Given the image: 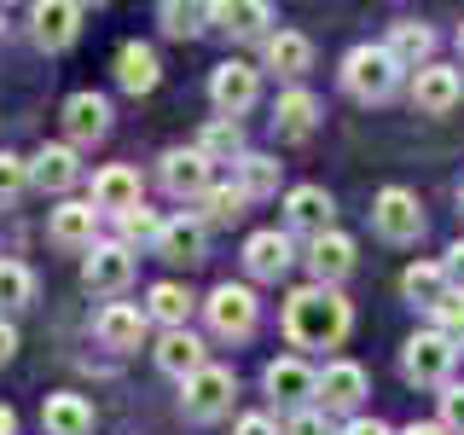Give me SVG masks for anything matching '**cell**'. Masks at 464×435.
I'll return each mask as SVG.
<instances>
[{
	"instance_id": "cell-13",
	"label": "cell",
	"mask_w": 464,
	"mask_h": 435,
	"mask_svg": "<svg viewBox=\"0 0 464 435\" xmlns=\"http://www.w3.org/2000/svg\"><path fill=\"white\" fill-rule=\"evenodd\" d=\"M64 128H70V140H76V145L105 140L111 134V105L99 93H70L64 99Z\"/></svg>"
},
{
	"instance_id": "cell-32",
	"label": "cell",
	"mask_w": 464,
	"mask_h": 435,
	"mask_svg": "<svg viewBox=\"0 0 464 435\" xmlns=\"http://www.w3.org/2000/svg\"><path fill=\"white\" fill-rule=\"evenodd\" d=\"M145 314L163 319L169 331H186V314H192V296H186L180 285H151V302H145Z\"/></svg>"
},
{
	"instance_id": "cell-45",
	"label": "cell",
	"mask_w": 464,
	"mask_h": 435,
	"mask_svg": "<svg viewBox=\"0 0 464 435\" xmlns=\"http://www.w3.org/2000/svg\"><path fill=\"white\" fill-rule=\"evenodd\" d=\"M12 348H18V331H12L6 319H0V366H6V360H12Z\"/></svg>"
},
{
	"instance_id": "cell-26",
	"label": "cell",
	"mask_w": 464,
	"mask_h": 435,
	"mask_svg": "<svg viewBox=\"0 0 464 435\" xmlns=\"http://www.w3.org/2000/svg\"><path fill=\"white\" fill-rule=\"evenodd\" d=\"M244 267H250L256 279H279L290 267V238L285 232H256V238L244 244Z\"/></svg>"
},
{
	"instance_id": "cell-5",
	"label": "cell",
	"mask_w": 464,
	"mask_h": 435,
	"mask_svg": "<svg viewBox=\"0 0 464 435\" xmlns=\"http://www.w3.org/2000/svg\"><path fill=\"white\" fill-rule=\"evenodd\" d=\"M232 395H238V377H232L227 366H203L198 377H186V395H180V406H186V418L209 424V418H221L227 406H232Z\"/></svg>"
},
{
	"instance_id": "cell-4",
	"label": "cell",
	"mask_w": 464,
	"mask_h": 435,
	"mask_svg": "<svg viewBox=\"0 0 464 435\" xmlns=\"http://www.w3.org/2000/svg\"><path fill=\"white\" fill-rule=\"evenodd\" d=\"M256 93H261L256 64H244V58H227V64H215V76H209V99H215V111H221L227 122H238V116L256 105Z\"/></svg>"
},
{
	"instance_id": "cell-36",
	"label": "cell",
	"mask_w": 464,
	"mask_h": 435,
	"mask_svg": "<svg viewBox=\"0 0 464 435\" xmlns=\"http://www.w3.org/2000/svg\"><path fill=\"white\" fill-rule=\"evenodd\" d=\"M430 314H435V331H441V337L459 348V343H464V290H447V296L435 302Z\"/></svg>"
},
{
	"instance_id": "cell-31",
	"label": "cell",
	"mask_w": 464,
	"mask_h": 435,
	"mask_svg": "<svg viewBox=\"0 0 464 435\" xmlns=\"http://www.w3.org/2000/svg\"><path fill=\"white\" fill-rule=\"evenodd\" d=\"M198 151L209 157V163H232V157H238V163H244V134H238V122H227V116H215V122L203 128Z\"/></svg>"
},
{
	"instance_id": "cell-33",
	"label": "cell",
	"mask_w": 464,
	"mask_h": 435,
	"mask_svg": "<svg viewBox=\"0 0 464 435\" xmlns=\"http://www.w3.org/2000/svg\"><path fill=\"white\" fill-rule=\"evenodd\" d=\"M35 302V273L24 261H0V308H29Z\"/></svg>"
},
{
	"instance_id": "cell-40",
	"label": "cell",
	"mask_w": 464,
	"mask_h": 435,
	"mask_svg": "<svg viewBox=\"0 0 464 435\" xmlns=\"http://www.w3.org/2000/svg\"><path fill=\"white\" fill-rule=\"evenodd\" d=\"M441 430L447 435H464V383H447L441 389Z\"/></svg>"
},
{
	"instance_id": "cell-38",
	"label": "cell",
	"mask_w": 464,
	"mask_h": 435,
	"mask_svg": "<svg viewBox=\"0 0 464 435\" xmlns=\"http://www.w3.org/2000/svg\"><path fill=\"white\" fill-rule=\"evenodd\" d=\"M116 221H122V244H134V238H140V244H145V238L157 244V232H163V221H157L145 203H140V209H128V215H116Z\"/></svg>"
},
{
	"instance_id": "cell-10",
	"label": "cell",
	"mask_w": 464,
	"mask_h": 435,
	"mask_svg": "<svg viewBox=\"0 0 464 435\" xmlns=\"http://www.w3.org/2000/svg\"><path fill=\"white\" fill-rule=\"evenodd\" d=\"M464 99V82H459V70H447V64H424L412 76V105L424 111V116H447Z\"/></svg>"
},
{
	"instance_id": "cell-14",
	"label": "cell",
	"mask_w": 464,
	"mask_h": 435,
	"mask_svg": "<svg viewBox=\"0 0 464 435\" xmlns=\"http://www.w3.org/2000/svg\"><path fill=\"white\" fill-rule=\"evenodd\" d=\"M360 395H366V372H360L354 360H337V366L319 372V401H325V412H354Z\"/></svg>"
},
{
	"instance_id": "cell-3",
	"label": "cell",
	"mask_w": 464,
	"mask_h": 435,
	"mask_svg": "<svg viewBox=\"0 0 464 435\" xmlns=\"http://www.w3.org/2000/svg\"><path fill=\"white\" fill-rule=\"evenodd\" d=\"M453 360H459V348L447 343L441 331H418V337L401 348V372H406V383H418V389H435V383L447 389Z\"/></svg>"
},
{
	"instance_id": "cell-24",
	"label": "cell",
	"mask_w": 464,
	"mask_h": 435,
	"mask_svg": "<svg viewBox=\"0 0 464 435\" xmlns=\"http://www.w3.org/2000/svg\"><path fill=\"white\" fill-rule=\"evenodd\" d=\"M157 366L186 383V377H198L203 366H209V360H203V343L192 337V331H169V337L157 343Z\"/></svg>"
},
{
	"instance_id": "cell-47",
	"label": "cell",
	"mask_w": 464,
	"mask_h": 435,
	"mask_svg": "<svg viewBox=\"0 0 464 435\" xmlns=\"http://www.w3.org/2000/svg\"><path fill=\"white\" fill-rule=\"evenodd\" d=\"M406 435H447V430H441V424H412Z\"/></svg>"
},
{
	"instance_id": "cell-20",
	"label": "cell",
	"mask_w": 464,
	"mask_h": 435,
	"mask_svg": "<svg viewBox=\"0 0 464 435\" xmlns=\"http://www.w3.org/2000/svg\"><path fill=\"white\" fill-rule=\"evenodd\" d=\"M76 151L70 145H47V151H35L29 157V186H41V192H64V186H76Z\"/></svg>"
},
{
	"instance_id": "cell-27",
	"label": "cell",
	"mask_w": 464,
	"mask_h": 435,
	"mask_svg": "<svg viewBox=\"0 0 464 435\" xmlns=\"http://www.w3.org/2000/svg\"><path fill=\"white\" fill-rule=\"evenodd\" d=\"M157 256L163 261H186V267H192V261L203 256V221H163V232H157Z\"/></svg>"
},
{
	"instance_id": "cell-2",
	"label": "cell",
	"mask_w": 464,
	"mask_h": 435,
	"mask_svg": "<svg viewBox=\"0 0 464 435\" xmlns=\"http://www.w3.org/2000/svg\"><path fill=\"white\" fill-rule=\"evenodd\" d=\"M343 87L360 99V105H383V99L401 87V64L383 47H354L343 58Z\"/></svg>"
},
{
	"instance_id": "cell-15",
	"label": "cell",
	"mask_w": 464,
	"mask_h": 435,
	"mask_svg": "<svg viewBox=\"0 0 464 435\" xmlns=\"http://www.w3.org/2000/svg\"><path fill=\"white\" fill-rule=\"evenodd\" d=\"M314 122H319V99L308 93V87L279 93V105H273V134H279V140H308Z\"/></svg>"
},
{
	"instance_id": "cell-35",
	"label": "cell",
	"mask_w": 464,
	"mask_h": 435,
	"mask_svg": "<svg viewBox=\"0 0 464 435\" xmlns=\"http://www.w3.org/2000/svg\"><path fill=\"white\" fill-rule=\"evenodd\" d=\"M238 174H244V186H238L244 198H267L273 186H279V163H273V157H250V151H244Z\"/></svg>"
},
{
	"instance_id": "cell-18",
	"label": "cell",
	"mask_w": 464,
	"mask_h": 435,
	"mask_svg": "<svg viewBox=\"0 0 464 435\" xmlns=\"http://www.w3.org/2000/svg\"><path fill=\"white\" fill-rule=\"evenodd\" d=\"M383 53L395 58L401 70H424V64H430V53H435V29H430V24H412V18H406V24H395V29H389Z\"/></svg>"
},
{
	"instance_id": "cell-11",
	"label": "cell",
	"mask_w": 464,
	"mask_h": 435,
	"mask_svg": "<svg viewBox=\"0 0 464 435\" xmlns=\"http://www.w3.org/2000/svg\"><path fill=\"white\" fill-rule=\"evenodd\" d=\"M267 395L279 406H308L319 395V372L302 366V360H273L267 366Z\"/></svg>"
},
{
	"instance_id": "cell-19",
	"label": "cell",
	"mask_w": 464,
	"mask_h": 435,
	"mask_svg": "<svg viewBox=\"0 0 464 435\" xmlns=\"http://www.w3.org/2000/svg\"><path fill=\"white\" fill-rule=\"evenodd\" d=\"M93 203H58L53 209V221H47V232H53V244L58 250H93Z\"/></svg>"
},
{
	"instance_id": "cell-7",
	"label": "cell",
	"mask_w": 464,
	"mask_h": 435,
	"mask_svg": "<svg viewBox=\"0 0 464 435\" xmlns=\"http://www.w3.org/2000/svg\"><path fill=\"white\" fill-rule=\"evenodd\" d=\"M128 279H134V256H128V244H93V250H87L82 285L93 290V296H116V290H128Z\"/></svg>"
},
{
	"instance_id": "cell-49",
	"label": "cell",
	"mask_w": 464,
	"mask_h": 435,
	"mask_svg": "<svg viewBox=\"0 0 464 435\" xmlns=\"http://www.w3.org/2000/svg\"><path fill=\"white\" fill-rule=\"evenodd\" d=\"M459 53H464V24H459Z\"/></svg>"
},
{
	"instance_id": "cell-46",
	"label": "cell",
	"mask_w": 464,
	"mask_h": 435,
	"mask_svg": "<svg viewBox=\"0 0 464 435\" xmlns=\"http://www.w3.org/2000/svg\"><path fill=\"white\" fill-rule=\"evenodd\" d=\"M18 430V418H12V406H0V435H12Z\"/></svg>"
},
{
	"instance_id": "cell-22",
	"label": "cell",
	"mask_w": 464,
	"mask_h": 435,
	"mask_svg": "<svg viewBox=\"0 0 464 435\" xmlns=\"http://www.w3.org/2000/svg\"><path fill=\"white\" fill-rule=\"evenodd\" d=\"M314 64V41L302 35V29H279V35H267V70H279V76H308Z\"/></svg>"
},
{
	"instance_id": "cell-42",
	"label": "cell",
	"mask_w": 464,
	"mask_h": 435,
	"mask_svg": "<svg viewBox=\"0 0 464 435\" xmlns=\"http://www.w3.org/2000/svg\"><path fill=\"white\" fill-rule=\"evenodd\" d=\"M441 267H447V285H453V290H464V238L453 244V250H447V261H441Z\"/></svg>"
},
{
	"instance_id": "cell-9",
	"label": "cell",
	"mask_w": 464,
	"mask_h": 435,
	"mask_svg": "<svg viewBox=\"0 0 464 435\" xmlns=\"http://www.w3.org/2000/svg\"><path fill=\"white\" fill-rule=\"evenodd\" d=\"M82 18H87V12L76 6V0H41V6L29 12V24H35V41H41L47 53L70 47V41L82 35Z\"/></svg>"
},
{
	"instance_id": "cell-25",
	"label": "cell",
	"mask_w": 464,
	"mask_h": 435,
	"mask_svg": "<svg viewBox=\"0 0 464 435\" xmlns=\"http://www.w3.org/2000/svg\"><path fill=\"white\" fill-rule=\"evenodd\" d=\"M209 24H221L238 41H250L273 24V6H261V0H227V6H209Z\"/></svg>"
},
{
	"instance_id": "cell-34",
	"label": "cell",
	"mask_w": 464,
	"mask_h": 435,
	"mask_svg": "<svg viewBox=\"0 0 464 435\" xmlns=\"http://www.w3.org/2000/svg\"><path fill=\"white\" fill-rule=\"evenodd\" d=\"M163 35H174V41H192L203 24H209V6H186V0H163Z\"/></svg>"
},
{
	"instance_id": "cell-21",
	"label": "cell",
	"mask_w": 464,
	"mask_h": 435,
	"mask_svg": "<svg viewBox=\"0 0 464 435\" xmlns=\"http://www.w3.org/2000/svg\"><path fill=\"white\" fill-rule=\"evenodd\" d=\"M308 267H314V285H331V290H337V279L354 267V238H343V232H325V238H314Z\"/></svg>"
},
{
	"instance_id": "cell-30",
	"label": "cell",
	"mask_w": 464,
	"mask_h": 435,
	"mask_svg": "<svg viewBox=\"0 0 464 435\" xmlns=\"http://www.w3.org/2000/svg\"><path fill=\"white\" fill-rule=\"evenodd\" d=\"M401 290L412 302H424V308H435V302H441L453 285H447V267H441V261H412V267H406V279H401Z\"/></svg>"
},
{
	"instance_id": "cell-17",
	"label": "cell",
	"mask_w": 464,
	"mask_h": 435,
	"mask_svg": "<svg viewBox=\"0 0 464 435\" xmlns=\"http://www.w3.org/2000/svg\"><path fill=\"white\" fill-rule=\"evenodd\" d=\"M163 186L174 198H203L209 192V157L203 151H169L163 157Z\"/></svg>"
},
{
	"instance_id": "cell-8",
	"label": "cell",
	"mask_w": 464,
	"mask_h": 435,
	"mask_svg": "<svg viewBox=\"0 0 464 435\" xmlns=\"http://www.w3.org/2000/svg\"><path fill=\"white\" fill-rule=\"evenodd\" d=\"M203 308H209V325H215V337H250L256 331V296L244 285H221L215 290L209 302H203Z\"/></svg>"
},
{
	"instance_id": "cell-1",
	"label": "cell",
	"mask_w": 464,
	"mask_h": 435,
	"mask_svg": "<svg viewBox=\"0 0 464 435\" xmlns=\"http://www.w3.org/2000/svg\"><path fill=\"white\" fill-rule=\"evenodd\" d=\"M348 302L331 285H302L296 296L285 302V337L296 348H337L348 337Z\"/></svg>"
},
{
	"instance_id": "cell-23",
	"label": "cell",
	"mask_w": 464,
	"mask_h": 435,
	"mask_svg": "<svg viewBox=\"0 0 464 435\" xmlns=\"http://www.w3.org/2000/svg\"><path fill=\"white\" fill-rule=\"evenodd\" d=\"M41 430L47 435H93V406L82 395H47L41 406Z\"/></svg>"
},
{
	"instance_id": "cell-6",
	"label": "cell",
	"mask_w": 464,
	"mask_h": 435,
	"mask_svg": "<svg viewBox=\"0 0 464 435\" xmlns=\"http://www.w3.org/2000/svg\"><path fill=\"white\" fill-rule=\"evenodd\" d=\"M372 227L383 232L389 244H412L418 232H424V209H418V198L406 192V186H389V192H377V203H372Z\"/></svg>"
},
{
	"instance_id": "cell-12",
	"label": "cell",
	"mask_w": 464,
	"mask_h": 435,
	"mask_svg": "<svg viewBox=\"0 0 464 435\" xmlns=\"http://www.w3.org/2000/svg\"><path fill=\"white\" fill-rule=\"evenodd\" d=\"M331 209H337V203H331L325 186H296V192L285 198V221L296 232H314V238L331 232Z\"/></svg>"
},
{
	"instance_id": "cell-44",
	"label": "cell",
	"mask_w": 464,
	"mask_h": 435,
	"mask_svg": "<svg viewBox=\"0 0 464 435\" xmlns=\"http://www.w3.org/2000/svg\"><path fill=\"white\" fill-rule=\"evenodd\" d=\"M343 435H389V424H377V418H354Z\"/></svg>"
},
{
	"instance_id": "cell-29",
	"label": "cell",
	"mask_w": 464,
	"mask_h": 435,
	"mask_svg": "<svg viewBox=\"0 0 464 435\" xmlns=\"http://www.w3.org/2000/svg\"><path fill=\"white\" fill-rule=\"evenodd\" d=\"M140 331H145V314L128 308V302H111V308L99 314V337L111 348H140Z\"/></svg>"
},
{
	"instance_id": "cell-41",
	"label": "cell",
	"mask_w": 464,
	"mask_h": 435,
	"mask_svg": "<svg viewBox=\"0 0 464 435\" xmlns=\"http://www.w3.org/2000/svg\"><path fill=\"white\" fill-rule=\"evenodd\" d=\"M232 435H279V424H273L267 412H250V418H238V430Z\"/></svg>"
},
{
	"instance_id": "cell-16",
	"label": "cell",
	"mask_w": 464,
	"mask_h": 435,
	"mask_svg": "<svg viewBox=\"0 0 464 435\" xmlns=\"http://www.w3.org/2000/svg\"><path fill=\"white\" fill-rule=\"evenodd\" d=\"M93 209H111V215H128L140 209V174L134 169H99L93 174Z\"/></svg>"
},
{
	"instance_id": "cell-43",
	"label": "cell",
	"mask_w": 464,
	"mask_h": 435,
	"mask_svg": "<svg viewBox=\"0 0 464 435\" xmlns=\"http://www.w3.org/2000/svg\"><path fill=\"white\" fill-rule=\"evenodd\" d=\"M285 435H325V418H319V412H296Z\"/></svg>"
},
{
	"instance_id": "cell-28",
	"label": "cell",
	"mask_w": 464,
	"mask_h": 435,
	"mask_svg": "<svg viewBox=\"0 0 464 435\" xmlns=\"http://www.w3.org/2000/svg\"><path fill=\"white\" fill-rule=\"evenodd\" d=\"M116 82H122L128 93H151L157 87V53L140 47V41H128V47L116 53Z\"/></svg>"
},
{
	"instance_id": "cell-48",
	"label": "cell",
	"mask_w": 464,
	"mask_h": 435,
	"mask_svg": "<svg viewBox=\"0 0 464 435\" xmlns=\"http://www.w3.org/2000/svg\"><path fill=\"white\" fill-rule=\"evenodd\" d=\"M459 215H464V186H459Z\"/></svg>"
},
{
	"instance_id": "cell-39",
	"label": "cell",
	"mask_w": 464,
	"mask_h": 435,
	"mask_svg": "<svg viewBox=\"0 0 464 435\" xmlns=\"http://www.w3.org/2000/svg\"><path fill=\"white\" fill-rule=\"evenodd\" d=\"M29 186V163L24 157H12V151H0V203H12Z\"/></svg>"
},
{
	"instance_id": "cell-37",
	"label": "cell",
	"mask_w": 464,
	"mask_h": 435,
	"mask_svg": "<svg viewBox=\"0 0 464 435\" xmlns=\"http://www.w3.org/2000/svg\"><path fill=\"white\" fill-rule=\"evenodd\" d=\"M203 215H209V221H238V215H244V192H238V186H209V192H203Z\"/></svg>"
}]
</instances>
